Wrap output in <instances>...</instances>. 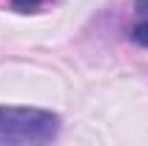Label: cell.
I'll return each mask as SVG.
<instances>
[{
	"label": "cell",
	"mask_w": 148,
	"mask_h": 146,
	"mask_svg": "<svg viewBox=\"0 0 148 146\" xmlns=\"http://www.w3.org/2000/svg\"><path fill=\"white\" fill-rule=\"evenodd\" d=\"M60 115L34 106H0V146H34L57 140Z\"/></svg>",
	"instance_id": "obj_1"
},
{
	"label": "cell",
	"mask_w": 148,
	"mask_h": 146,
	"mask_svg": "<svg viewBox=\"0 0 148 146\" xmlns=\"http://www.w3.org/2000/svg\"><path fill=\"white\" fill-rule=\"evenodd\" d=\"M134 9H137V23L131 26V40L148 49V0H134Z\"/></svg>",
	"instance_id": "obj_2"
},
{
	"label": "cell",
	"mask_w": 148,
	"mask_h": 146,
	"mask_svg": "<svg viewBox=\"0 0 148 146\" xmlns=\"http://www.w3.org/2000/svg\"><path fill=\"white\" fill-rule=\"evenodd\" d=\"M12 3V9L14 12H37L43 3H49V0H9Z\"/></svg>",
	"instance_id": "obj_3"
}]
</instances>
